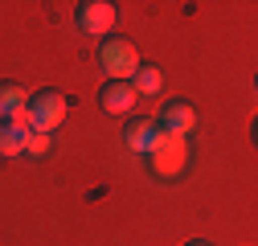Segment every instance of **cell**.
<instances>
[{"mask_svg":"<svg viewBox=\"0 0 258 246\" xmlns=\"http://www.w3.org/2000/svg\"><path fill=\"white\" fill-rule=\"evenodd\" d=\"M188 246H209V242H188Z\"/></svg>","mask_w":258,"mask_h":246,"instance_id":"cell-12","label":"cell"},{"mask_svg":"<svg viewBox=\"0 0 258 246\" xmlns=\"http://www.w3.org/2000/svg\"><path fill=\"white\" fill-rule=\"evenodd\" d=\"M148 164H152V172H156L160 180H176V176L188 168V140L156 128V140H152V148H148Z\"/></svg>","mask_w":258,"mask_h":246,"instance_id":"cell-1","label":"cell"},{"mask_svg":"<svg viewBox=\"0 0 258 246\" xmlns=\"http://www.w3.org/2000/svg\"><path fill=\"white\" fill-rule=\"evenodd\" d=\"M132 86H136V95H160L164 74H160V66H152V61H140V70H136Z\"/></svg>","mask_w":258,"mask_h":246,"instance_id":"cell-10","label":"cell"},{"mask_svg":"<svg viewBox=\"0 0 258 246\" xmlns=\"http://www.w3.org/2000/svg\"><path fill=\"white\" fill-rule=\"evenodd\" d=\"M53 148V136H41V132H29L25 136V156H45Z\"/></svg>","mask_w":258,"mask_h":246,"instance_id":"cell-11","label":"cell"},{"mask_svg":"<svg viewBox=\"0 0 258 246\" xmlns=\"http://www.w3.org/2000/svg\"><path fill=\"white\" fill-rule=\"evenodd\" d=\"M74 21H78L82 33L107 37L111 29H115V21H119V9L111 5V0H82V5L74 9Z\"/></svg>","mask_w":258,"mask_h":246,"instance_id":"cell-4","label":"cell"},{"mask_svg":"<svg viewBox=\"0 0 258 246\" xmlns=\"http://www.w3.org/2000/svg\"><path fill=\"white\" fill-rule=\"evenodd\" d=\"M25 103L29 95L17 82H0V123H25Z\"/></svg>","mask_w":258,"mask_h":246,"instance_id":"cell-7","label":"cell"},{"mask_svg":"<svg viewBox=\"0 0 258 246\" xmlns=\"http://www.w3.org/2000/svg\"><path fill=\"white\" fill-rule=\"evenodd\" d=\"M160 132H172V136H192L197 132V111H192L188 99H168V107L160 111V123H156Z\"/></svg>","mask_w":258,"mask_h":246,"instance_id":"cell-5","label":"cell"},{"mask_svg":"<svg viewBox=\"0 0 258 246\" xmlns=\"http://www.w3.org/2000/svg\"><path fill=\"white\" fill-rule=\"evenodd\" d=\"M152 140H156V123L152 119H127V128H123V144L136 152V156H148V148H152Z\"/></svg>","mask_w":258,"mask_h":246,"instance_id":"cell-8","label":"cell"},{"mask_svg":"<svg viewBox=\"0 0 258 246\" xmlns=\"http://www.w3.org/2000/svg\"><path fill=\"white\" fill-rule=\"evenodd\" d=\"M25 136H29L25 123H0V160L21 156L25 152Z\"/></svg>","mask_w":258,"mask_h":246,"instance_id":"cell-9","label":"cell"},{"mask_svg":"<svg viewBox=\"0 0 258 246\" xmlns=\"http://www.w3.org/2000/svg\"><path fill=\"white\" fill-rule=\"evenodd\" d=\"M140 49L136 41H127V37H103L99 45V66L103 74H111V82H132L136 70H140Z\"/></svg>","mask_w":258,"mask_h":246,"instance_id":"cell-3","label":"cell"},{"mask_svg":"<svg viewBox=\"0 0 258 246\" xmlns=\"http://www.w3.org/2000/svg\"><path fill=\"white\" fill-rule=\"evenodd\" d=\"M66 111H70V99L61 95V90L45 86V90H37V95H29V103H25V128L49 136L53 128H61Z\"/></svg>","mask_w":258,"mask_h":246,"instance_id":"cell-2","label":"cell"},{"mask_svg":"<svg viewBox=\"0 0 258 246\" xmlns=\"http://www.w3.org/2000/svg\"><path fill=\"white\" fill-rule=\"evenodd\" d=\"M136 86L132 82H103V90H99V107L107 111V115H127V111H132L136 107Z\"/></svg>","mask_w":258,"mask_h":246,"instance_id":"cell-6","label":"cell"}]
</instances>
